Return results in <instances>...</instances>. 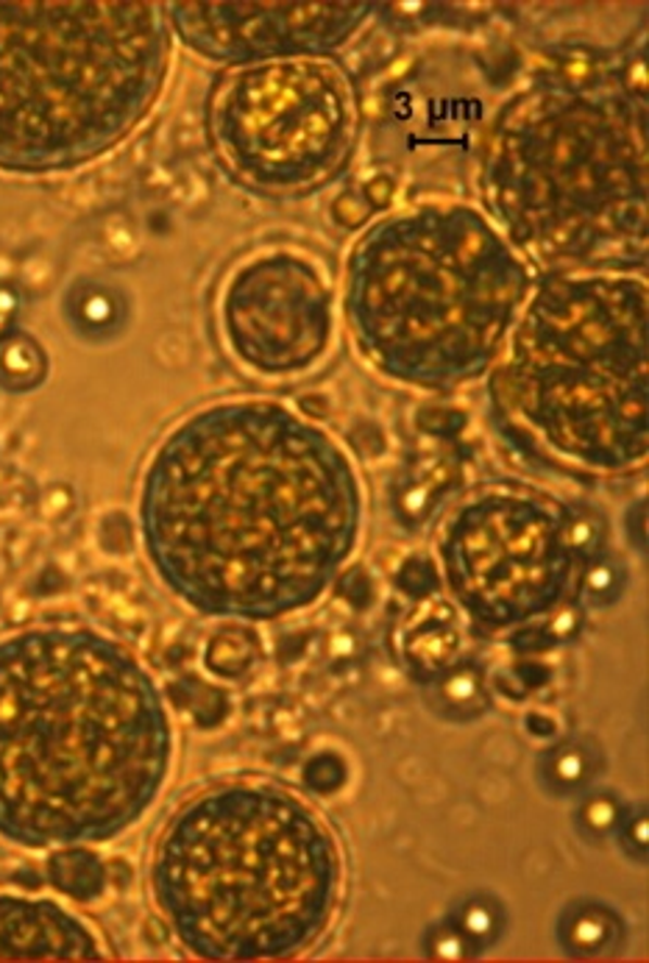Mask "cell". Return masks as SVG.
I'll list each match as a JSON object with an SVG mask.
<instances>
[{"label": "cell", "mask_w": 649, "mask_h": 963, "mask_svg": "<svg viewBox=\"0 0 649 963\" xmlns=\"http://www.w3.org/2000/svg\"><path fill=\"white\" fill-rule=\"evenodd\" d=\"M362 516L346 448L265 398L184 418L140 491L142 549L156 576L209 619L277 621L316 605L352 560Z\"/></svg>", "instance_id": "cell-1"}, {"label": "cell", "mask_w": 649, "mask_h": 963, "mask_svg": "<svg viewBox=\"0 0 649 963\" xmlns=\"http://www.w3.org/2000/svg\"><path fill=\"white\" fill-rule=\"evenodd\" d=\"M174 763V724L145 666L90 630L0 641V836L26 849L135 827Z\"/></svg>", "instance_id": "cell-2"}, {"label": "cell", "mask_w": 649, "mask_h": 963, "mask_svg": "<svg viewBox=\"0 0 649 963\" xmlns=\"http://www.w3.org/2000/svg\"><path fill=\"white\" fill-rule=\"evenodd\" d=\"M647 176L641 56L538 76L485 128L483 212L544 279L644 274Z\"/></svg>", "instance_id": "cell-3"}, {"label": "cell", "mask_w": 649, "mask_h": 963, "mask_svg": "<svg viewBox=\"0 0 649 963\" xmlns=\"http://www.w3.org/2000/svg\"><path fill=\"white\" fill-rule=\"evenodd\" d=\"M533 288V268L480 206L424 201L357 237L343 315L382 377L446 393L488 373Z\"/></svg>", "instance_id": "cell-4"}, {"label": "cell", "mask_w": 649, "mask_h": 963, "mask_svg": "<svg viewBox=\"0 0 649 963\" xmlns=\"http://www.w3.org/2000/svg\"><path fill=\"white\" fill-rule=\"evenodd\" d=\"M332 829L293 794L229 783L162 829L151 866L160 913L204 961H279L316 945L341 900Z\"/></svg>", "instance_id": "cell-5"}, {"label": "cell", "mask_w": 649, "mask_h": 963, "mask_svg": "<svg viewBox=\"0 0 649 963\" xmlns=\"http://www.w3.org/2000/svg\"><path fill=\"white\" fill-rule=\"evenodd\" d=\"M491 407L538 457L580 477L647 466V276L538 281L491 365Z\"/></svg>", "instance_id": "cell-6"}, {"label": "cell", "mask_w": 649, "mask_h": 963, "mask_svg": "<svg viewBox=\"0 0 649 963\" xmlns=\"http://www.w3.org/2000/svg\"><path fill=\"white\" fill-rule=\"evenodd\" d=\"M170 53L165 3L0 0V170H76L129 140Z\"/></svg>", "instance_id": "cell-7"}, {"label": "cell", "mask_w": 649, "mask_h": 963, "mask_svg": "<svg viewBox=\"0 0 649 963\" xmlns=\"http://www.w3.org/2000/svg\"><path fill=\"white\" fill-rule=\"evenodd\" d=\"M209 140L226 170L259 195L332 185L360 140V98L329 56L234 67L209 98Z\"/></svg>", "instance_id": "cell-8"}, {"label": "cell", "mask_w": 649, "mask_h": 963, "mask_svg": "<svg viewBox=\"0 0 649 963\" xmlns=\"http://www.w3.org/2000/svg\"><path fill=\"white\" fill-rule=\"evenodd\" d=\"M572 512L547 496L496 487L469 498L437 535L441 582L488 632L558 610L574 582Z\"/></svg>", "instance_id": "cell-9"}, {"label": "cell", "mask_w": 649, "mask_h": 963, "mask_svg": "<svg viewBox=\"0 0 649 963\" xmlns=\"http://www.w3.org/2000/svg\"><path fill=\"white\" fill-rule=\"evenodd\" d=\"M220 329L240 365L259 377H296L332 345V281L296 251L251 256L226 279Z\"/></svg>", "instance_id": "cell-10"}, {"label": "cell", "mask_w": 649, "mask_h": 963, "mask_svg": "<svg viewBox=\"0 0 649 963\" xmlns=\"http://www.w3.org/2000/svg\"><path fill=\"white\" fill-rule=\"evenodd\" d=\"M377 3H165L174 37L226 67L329 56L362 31Z\"/></svg>", "instance_id": "cell-11"}, {"label": "cell", "mask_w": 649, "mask_h": 963, "mask_svg": "<svg viewBox=\"0 0 649 963\" xmlns=\"http://www.w3.org/2000/svg\"><path fill=\"white\" fill-rule=\"evenodd\" d=\"M96 933L51 900L0 894V961H101Z\"/></svg>", "instance_id": "cell-12"}, {"label": "cell", "mask_w": 649, "mask_h": 963, "mask_svg": "<svg viewBox=\"0 0 649 963\" xmlns=\"http://www.w3.org/2000/svg\"><path fill=\"white\" fill-rule=\"evenodd\" d=\"M463 649L455 607L446 601H427V607L405 626L402 655L421 674H444L457 663Z\"/></svg>", "instance_id": "cell-13"}, {"label": "cell", "mask_w": 649, "mask_h": 963, "mask_svg": "<svg viewBox=\"0 0 649 963\" xmlns=\"http://www.w3.org/2000/svg\"><path fill=\"white\" fill-rule=\"evenodd\" d=\"M48 883L71 900L92 902L106 891L110 869L84 844H73V847H59L48 858Z\"/></svg>", "instance_id": "cell-14"}, {"label": "cell", "mask_w": 649, "mask_h": 963, "mask_svg": "<svg viewBox=\"0 0 649 963\" xmlns=\"http://www.w3.org/2000/svg\"><path fill=\"white\" fill-rule=\"evenodd\" d=\"M451 479H455V468H451L449 459H435V463H427V466L421 463L416 471H410V477L399 482L396 498H393L402 521L410 523V527L427 521L437 507V502L449 491Z\"/></svg>", "instance_id": "cell-15"}, {"label": "cell", "mask_w": 649, "mask_h": 963, "mask_svg": "<svg viewBox=\"0 0 649 963\" xmlns=\"http://www.w3.org/2000/svg\"><path fill=\"white\" fill-rule=\"evenodd\" d=\"M48 379V354L28 332L9 329L0 334V388L31 393Z\"/></svg>", "instance_id": "cell-16"}, {"label": "cell", "mask_w": 649, "mask_h": 963, "mask_svg": "<svg viewBox=\"0 0 649 963\" xmlns=\"http://www.w3.org/2000/svg\"><path fill=\"white\" fill-rule=\"evenodd\" d=\"M257 660V641L240 626H224L215 632L204 649V666L218 680H240Z\"/></svg>", "instance_id": "cell-17"}, {"label": "cell", "mask_w": 649, "mask_h": 963, "mask_svg": "<svg viewBox=\"0 0 649 963\" xmlns=\"http://www.w3.org/2000/svg\"><path fill=\"white\" fill-rule=\"evenodd\" d=\"M437 696L446 705V710L460 715H474L485 710V683L480 671L471 666H451L444 671L441 683H437Z\"/></svg>", "instance_id": "cell-18"}, {"label": "cell", "mask_w": 649, "mask_h": 963, "mask_svg": "<svg viewBox=\"0 0 649 963\" xmlns=\"http://www.w3.org/2000/svg\"><path fill=\"white\" fill-rule=\"evenodd\" d=\"M170 694H174L176 699V708L187 710L190 719L204 730L218 727L220 721L229 715V696H226L220 688H215V685L184 680V683L174 685Z\"/></svg>", "instance_id": "cell-19"}, {"label": "cell", "mask_w": 649, "mask_h": 963, "mask_svg": "<svg viewBox=\"0 0 649 963\" xmlns=\"http://www.w3.org/2000/svg\"><path fill=\"white\" fill-rule=\"evenodd\" d=\"M613 936L611 916L599 908H580L563 925V938L574 952H599Z\"/></svg>", "instance_id": "cell-20"}, {"label": "cell", "mask_w": 649, "mask_h": 963, "mask_svg": "<svg viewBox=\"0 0 649 963\" xmlns=\"http://www.w3.org/2000/svg\"><path fill=\"white\" fill-rule=\"evenodd\" d=\"M346 780L348 765L338 752H318L304 763V785L309 791L321 794V797L341 791Z\"/></svg>", "instance_id": "cell-21"}, {"label": "cell", "mask_w": 649, "mask_h": 963, "mask_svg": "<svg viewBox=\"0 0 649 963\" xmlns=\"http://www.w3.org/2000/svg\"><path fill=\"white\" fill-rule=\"evenodd\" d=\"M76 324L78 329L90 334V338H98L103 332H112L117 324V304L112 295L101 293H87L76 301Z\"/></svg>", "instance_id": "cell-22"}, {"label": "cell", "mask_w": 649, "mask_h": 963, "mask_svg": "<svg viewBox=\"0 0 649 963\" xmlns=\"http://www.w3.org/2000/svg\"><path fill=\"white\" fill-rule=\"evenodd\" d=\"M396 585L405 591V594L416 596V599H430L432 594L441 591V574H437L435 562L430 557H407L399 568V576H396Z\"/></svg>", "instance_id": "cell-23"}, {"label": "cell", "mask_w": 649, "mask_h": 963, "mask_svg": "<svg viewBox=\"0 0 649 963\" xmlns=\"http://www.w3.org/2000/svg\"><path fill=\"white\" fill-rule=\"evenodd\" d=\"M547 777L552 780L558 788H577L588 777V758L580 747H560L555 749L547 758Z\"/></svg>", "instance_id": "cell-24"}, {"label": "cell", "mask_w": 649, "mask_h": 963, "mask_svg": "<svg viewBox=\"0 0 649 963\" xmlns=\"http://www.w3.org/2000/svg\"><path fill=\"white\" fill-rule=\"evenodd\" d=\"M619 585H622V576H619V568L608 560L594 562L583 576V596L588 605L602 607L608 601H613L619 596Z\"/></svg>", "instance_id": "cell-25"}, {"label": "cell", "mask_w": 649, "mask_h": 963, "mask_svg": "<svg viewBox=\"0 0 649 963\" xmlns=\"http://www.w3.org/2000/svg\"><path fill=\"white\" fill-rule=\"evenodd\" d=\"M418 429L432 438H455L466 429V413L446 404H430V407L418 409L416 418Z\"/></svg>", "instance_id": "cell-26"}, {"label": "cell", "mask_w": 649, "mask_h": 963, "mask_svg": "<svg viewBox=\"0 0 649 963\" xmlns=\"http://www.w3.org/2000/svg\"><path fill=\"white\" fill-rule=\"evenodd\" d=\"M457 927L471 938V941H488L499 930V913L491 902L474 900L466 902L463 911H460V922Z\"/></svg>", "instance_id": "cell-27"}, {"label": "cell", "mask_w": 649, "mask_h": 963, "mask_svg": "<svg viewBox=\"0 0 649 963\" xmlns=\"http://www.w3.org/2000/svg\"><path fill=\"white\" fill-rule=\"evenodd\" d=\"M427 952L437 961H463L471 952V938L460 927H435L427 938Z\"/></svg>", "instance_id": "cell-28"}, {"label": "cell", "mask_w": 649, "mask_h": 963, "mask_svg": "<svg viewBox=\"0 0 649 963\" xmlns=\"http://www.w3.org/2000/svg\"><path fill=\"white\" fill-rule=\"evenodd\" d=\"M332 215L343 229H362L371 220L373 210L368 206L366 195L360 190H346L334 199Z\"/></svg>", "instance_id": "cell-29"}, {"label": "cell", "mask_w": 649, "mask_h": 963, "mask_svg": "<svg viewBox=\"0 0 649 963\" xmlns=\"http://www.w3.org/2000/svg\"><path fill=\"white\" fill-rule=\"evenodd\" d=\"M580 816H583V824L588 829H594V833H605V829H611L613 824H619V816H622V811H619V802L613 797H591L588 799V802L583 804V813H580Z\"/></svg>", "instance_id": "cell-30"}, {"label": "cell", "mask_w": 649, "mask_h": 963, "mask_svg": "<svg viewBox=\"0 0 649 963\" xmlns=\"http://www.w3.org/2000/svg\"><path fill=\"white\" fill-rule=\"evenodd\" d=\"M338 585H341V594L352 601L354 607H366L371 601V580L362 574L360 568H354L348 574L338 576Z\"/></svg>", "instance_id": "cell-31"}, {"label": "cell", "mask_w": 649, "mask_h": 963, "mask_svg": "<svg viewBox=\"0 0 649 963\" xmlns=\"http://www.w3.org/2000/svg\"><path fill=\"white\" fill-rule=\"evenodd\" d=\"M619 822H622V836L624 841H627V847H631L636 856H644V852H647V816H644V811H633L627 813V816L622 813Z\"/></svg>", "instance_id": "cell-32"}, {"label": "cell", "mask_w": 649, "mask_h": 963, "mask_svg": "<svg viewBox=\"0 0 649 963\" xmlns=\"http://www.w3.org/2000/svg\"><path fill=\"white\" fill-rule=\"evenodd\" d=\"M360 192L366 195L368 206H371L373 212H382L391 206L393 192H396V181H393L391 176H385V173H380V176H373L371 181H366V187H362Z\"/></svg>", "instance_id": "cell-33"}, {"label": "cell", "mask_w": 649, "mask_h": 963, "mask_svg": "<svg viewBox=\"0 0 649 963\" xmlns=\"http://www.w3.org/2000/svg\"><path fill=\"white\" fill-rule=\"evenodd\" d=\"M580 632V612L577 610H552V619L544 626V635L549 641H572Z\"/></svg>", "instance_id": "cell-34"}, {"label": "cell", "mask_w": 649, "mask_h": 963, "mask_svg": "<svg viewBox=\"0 0 649 963\" xmlns=\"http://www.w3.org/2000/svg\"><path fill=\"white\" fill-rule=\"evenodd\" d=\"M513 671L519 674L521 683L527 685L530 694H533L535 688H544V685L549 683V676H552L549 666H544L540 660H524V663L513 666Z\"/></svg>", "instance_id": "cell-35"}, {"label": "cell", "mask_w": 649, "mask_h": 963, "mask_svg": "<svg viewBox=\"0 0 649 963\" xmlns=\"http://www.w3.org/2000/svg\"><path fill=\"white\" fill-rule=\"evenodd\" d=\"M494 688L499 690V694L505 696V699H510V702H521V699H527V696H530V688L524 683H521L519 674H516L513 669L499 671V674L494 676Z\"/></svg>", "instance_id": "cell-36"}, {"label": "cell", "mask_w": 649, "mask_h": 963, "mask_svg": "<svg viewBox=\"0 0 649 963\" xmlns=\"http://www.w3.org/2000/svg\"><path fill=\"white\" fill-rule=\"evenodd\" d=\"M524 727L533 738H555L558 735V719L544 710H530L527 719H524Z\"/></svg>", "instance_id": "cell-37"}]
</instances>
